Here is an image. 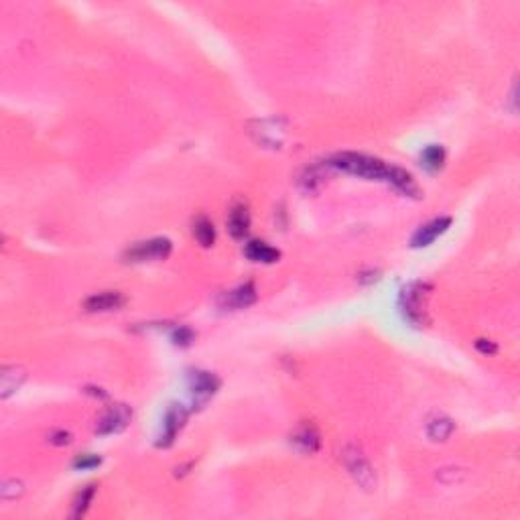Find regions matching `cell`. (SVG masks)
Wrapping results in <instances>:
<instances>
[{"mask_svg":"<svg viewBox=\"0 0 520 520\" xmlns=\"http://www.w3.org/2000/svg\"><path fill=\"white\" fill-rule=\"evenodd\" d=\"M332 167L341 169L350 175L356 177H364V179H376V181H386L388 183V175H390V167L384 161L376 159V157H368L362 153H339L332 159L329 163Z\"/></svg>","mask_w":520,"mask_h":520,"instance_id":"1","label":"cell"},{"mask_svg":"<svg viewBox=\"0 0 520 520\" xmlns=\"http://www.w3.org/2000/svg\"><path fill=\"white\" fill-rule=\"evenodd\" d=\"M341 459L348 468V472L356 480V484L364 490L376 488V474L370 465V461L364 456V451L358 445H346L341 449Z\"/></svg>","mask_w":520,"mask_h":520,"instance_id":"2","label":"cell"},{"mask_svg":"<svg viewBox=\"0 0 520 520\" xmlns=\"http://www.w3.org/2000/svg\"><path fill=\"white\" fill-rule=\"evenodd\" d=\"M427 287L421 283H413L409 285L402 295H400V309L405 313V317L414 325H423L425 323V313H427Z\"/></svg>","mask_w":520,"mask_h":520,"instance_id":"3","label":"cell"},{"mask_svg":"<svg viewBox=\"0 0 520 520\" xmlns=\"http://www.w3.org/2000/svg\"><path fill=\"white\" fill-rule=\"evenodd\" d=\"M173 244L169 238H151L145 242H137L126 250V262H151V260H165L171 254Z\"/></svg>","mask_w":520,"mask_h":520,"instance_id":"4","label":"cell"},{"mask_svg":"<svg viewBox=\"0 0 520 520\" xmlns=\"http://www.w3.org/2000/svg\"><path fill=\"white\" fill-rule=\"evenodd\" d=\"M130 419H132V411L126 405H114V407H110L106 413L98 419L96 433L102 435V437L116 435V433H120V431L128 427Z\"/></svg>","mask_w":520,"mask_h":520,"instance_id":"5","label":"cell"},{"mask_svg":"<svg viewBox=\"0 0 520 520\" xmlns=\"http://www.w3.org/2000/svg\"><path fill=\"white\" fill-rule=\"evenodd\" d=\"M220 388V378L212 374V372H193L191 378H189V390H191V398H193V405L201 409L210 398L214 397Z\"/></svg>","mask_w":520,"mask_h":520,"instance_id":"6","label":"cell"},{"mask_svg":"<svg viewBox=\"0 0 520 520\" xmlns=\"http://www.w3.org/2000/svg\"><path fill=\"white\" fill-rule=\"evenodd\" d=\"M126 303V297L120 291H102L96 293L84 301V309L88 313H108V311H118Z\"/></svg>","mask_w":520,"mask_h":520,"instance_id":"7","label":"cell"},{"mask_svg":"<svg viewBox=\"0 0 520 520\" xmlns=\"http://www.w3.org/2000/svg\"><path fill=\"white\" fill-rule=\"evenodd\" d=\"M185 421H187V411H185L181 405H173L163 419V431H161V437H159V447H169L173 443V439L177 437V433L183 429Z\"/></svg>","mask_w":520,"mask_h":520,"instance_id":"8","label":"cell"},{"mask_svg":"<svg viewBox=\"0 0 520 520\" xmlns=\"http://www.w3.org/2000/svg\"><path fill=\"white\" fill-rule=\"evenodd\" d=\"M256 301V287L252 283H244L232 291L224 293L220 299V305L224 309H246Z\"/></svg>","mask_w":520,"mask_h":520,"instance_id":"9","label":"cell"},{"mask_svg":"<svg viewBox=\"0 0 520 520\" xmlns=\"http://www.w3.org/2000/svg\"><path fill=\"white\" fill-rule=\"evenodd\" d=\"M451 226V217H437V220H431L429 224L421 226L417 230V234L413 236V246L414 248H423V246L433 244L447 228Z\"/></svg>","mask_w":520,"mask_h":520,"instance_id":"10","label":"cell"},{"mask_svg":"<svg viewBox=\"0 0 520 520\" xmlns=\"http://www.w3.org/2000/svg\"><path fill=\"white\" fill-rule=\"evenodd\" d=\"M291 443L301 451V453H315L320 449V443H322V437H320V431L313 427V425H301L293 433Z\"/></svg>","mask_w":520,"mask_h":520,"instance_id":"11","label":"cell"},{"mask_svg":"<svg viewBox=\"0 0 520 520\" xmlns=\"http://www.w3.org/2000/svg\"><path fill=\"white\" fill-rule=\"evenodd\" d=\"M27 374L21 366H4L2 368V374H0V397L9 398L11 395H15L16 390L21 388V384L25 383Z\"/></svg>","mask_w":520,"mask_h":520,"instance_id":"12","label":"cell"},{"mask_svg":"<svg viewBox=\"0 0 520 520\" xmlns=\"http://www.w3.org/2000/svg\"><path fill=\"white\" fill-rule=\"evenodd\" d=\"M388 183L395 185L400 193H405L409 198H419L421 196V189H419V185L413 179V175L409 171H405V169L392 165L390 167V175H388Z\"/></svg>","mask_w":520,"mask_h":520,"instance_id":"13","label":"cell"},{"mask_svg":"<svg viewBox=\"0 0 520 520\" xmlns=\"http://www.w3.org/2000/svg\"><path fill=\"white\" fill-rule=\"evenodd\" d=\"M250 230V212L244 205H236L228 215V232L232 238L242 240Z\"/></svg>","mask_w":520,"mask_h":520,"instance_id":"14","label":"cell"},{"mask_svg":"<svg viewBox=\"0 0 520 520\" xmlns=\"http://www.w3.org/2000/svg\"><path fill=\"white\" fill-rule=\"evenodd\" d=\"M244 254L252 260V262H262V264H273V262H276L278 256H281V252H278L276 248H273L271 244H266V242H260V240L248 242L244 248Z\"/></svg>","mask_w":520,"mask_h":520,"instance_id":"15","label":"cell"},{"mask_svg":"<svg viewBox=\"0 0 520 520\" xmlns=\"http://www.w3.org/2000/svg\"><path fill=\"white\" fill-rule=\"evenodd\" d=\"M191 232H193V238H196L203 248L214 246L215 228L214 224H212V220H208L205 215H199V217L193 220V228H191Z\"/></svg>","mask_w":520,"mask_h":520,"instance_id":"16","label":"cell"},{"mask_svg":"<svg viewBox=\"0 0 520 520\" xmlns=\"http://www.w3.org/2000/svg\"><path fill=\"white\" fill-rule=\"evenodd\" d=\"M453 421L447 419V417H435L431 419L427 425V435L433 439V441H447L453 433Z\"/></svg>","mask_w":520,"mask_h":520,"instance_id":"17","label":"cell"},{"mask_svg":"<svg viewBox=\"0 0 520 520\" xmlns=\"http://www.w3.org/2000/svg\"><path fill=\"white\" fill-rule=\"evenodd\" d=\"M421 163L427 171H439L445 163V151L439 145H431L421 154Z\"/></svg>","mask_w":520,"mask_h":520,"instance_id":"18","label":"cell"},{"mask_svg":"<svg viewBox=\"0 0 520 520\" xmlns=\"http://www.w3.org/2000/svg\"><path fill=\"white\" fill-rule=\"evenodd\" d=\"M94 496H96V486H86V488L77 494L76 500H74V512H72L74 519H79V516L86 514V510L92 504Z\"/></svg>","mask_w":520,"mask_h":520,"instance_id":"19","label":"cell"},{"mask_svg":"<svg viewBox=\"0 0 520 520\" xmlns=\"http://www.w3.org/2000/svg\"><path fill=\"white\" fill-rule=\"evenodd\" d=\"M21 494H23V484L16 482V480H6V482L2 484V488H0V496H2L4 500H13V498L21 496Z\"/></svg>","mask_w":520,"mask_h":520,"instance_id":"20","label":"cell"},{"mask_svg":"<svg viewBox=\"0 0 520 520\" xmlns=\"http://www.w3.org/2000/svg\"><path fill=\"white\" fill-rule=\"evenodd\" d=\"M102 463V459L98 456H92V453H86V456H79V458L74 461V468L76 470H92V468H98Z\"/></svg>","mask_w":520,"mask_h":520,"instance_id":"21","label":"cell"},{"mask_svg":"<svg viewBox=\"0 0 520 520\" xmlns=\"http://www.w3.org/2000/svg\"><path fill=\"white\" fill-rule=\"evenodd\" d=\"M173 339H175V344H177V346H189V344L193 341V332H191V329H187V327H181L179 332H175Z\"/></svg>","mask_w":520,"mask_h":520,"instance_id":"22","label":"cell"},{"mask_svg":"<svg viewBox=\"0 0 520 520\" xmlns=\"http://www.w3.org/2000/svg\"><path fill=\"white\" fill-rule=\"evenodd\" d=\"M475 346H477V350H482L484 354L496 352V346H494L492 341H488V344H482V339H480V341H475Z\"/></svg>","mask_w":520,"mask_h":520,"instance_id":"23","label":"cell"}]
</instances>
